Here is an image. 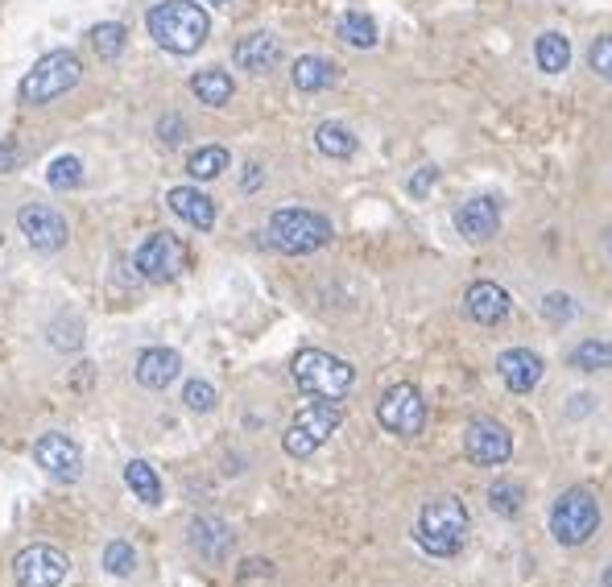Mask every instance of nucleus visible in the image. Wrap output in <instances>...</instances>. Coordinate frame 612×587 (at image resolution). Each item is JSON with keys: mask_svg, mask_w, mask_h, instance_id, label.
<instances>
[{"mask_svg": "<svg viewBox=\"0 0 612 587\" xmlns=\"http://www.w3.org/2000/svg\"><path fill=\"white\" fill-rule=\"evenodd\" d=\"M339 38L356 50H368V46H377V21L368 13H344L339 17Z\"/></svg>", "mask_w": 612, "mask_h": 587, "instance_id": "bb28decb", "label": "nucleus"}, {"mask_svg": "<svg viewBox=\"0 0 612 587\" xmlns=\"http://www.w3.org/2000/svg\"><path fill=\"white\" fill-rule=\"evenodd\" d=\"M522 485H513V480H496L493 488H488V505H493V514L501 517H517L522 514Z\"/></svg>", "mask_w": 612, "mask_h": 587, "instance_id": "7c9ffc66", "label": "nucleus"}, {"mask_svg": "<svg viewBox=\"0 0 612 587\" xmlns=\"http://www.w3.org/2000/svg\"><path fill=\"white\" fill-rule=\"evenodd\" d=\"M294 88L306 91V96H315V91H327L336 83V62L332 59H319V54H303V59L294 62Z\"/></svg>", "mask_w": 612, "mask_h": 587, "instance_id": "412c9836", "label": "nucleus"}, {"mask_svg": "<svg viewBox=\"0 0 612 587\" xmlns=\"http://www.w3.org/2000/svg\"><path fill=\"white\" fill-rule=\"evenodd\" d=\"M600 526V505L588 488H567L551 509V534L559 546H583Z\"/></svg>", "mask_w": 612, "mask_h": 587, "instance_id": "0eeeda50", "label": "nucleus"}, {"mask_svg": "<svg viewBox=\"0 0 612 587\" xmlns=\"http://www.w3.org/2000/svg\"><path fill=\"white\" fill-rule=\"evenodd\" d=\"M190 550L204 563H224L233 550V529L224 526L219 517H195L190 521Z\"/></svg>", "mask_w": 612, "mask_h": 587, "instance_id": "dca6fc26", "label": "nucleus"}, {"mask_svg": "<svg viewBox=\"0 0 612 587\" xmlns=\"http://www.w3.org/2000/svg\"><path fill=\"white\" fill-rule=\"evenodd\" d=\"M224 170H228V149H224V146L195 149V153H190V162H187V175L199 178V182H207V178H219Z\"/></svg>", "mask_w": 612, "mask_h": 587, "instance_id": "a878e982", "label": "nucleus"}, {"mask_svg": "<svg viewBox=\"0 0 612 587\" xmlns=\"http://www.w3.org/2000/svg\"><path fill=\"white\" fill-rule=\"evenodd\" d=\"M496 368H501V381L510 385L513 394H530V389L542 381V360H539V352H530V348H510V352H501L496 356Z\"/></svg>", "mask_w": 612, "mask_h": 587, "instance_id": "f3484780", "label": "nucleus"}, {"mask_svg": "<svg viewBox=\"0 0 612 587\" xmlns=\"http://www.w3.org/2000/svg\"><path fill=\"white\" fill-rule=\"evenodd\" d=\"M261 187V166H248L245 170V191H257Z\"/></svg>", "mask_w": 612, "mask_h": 587, "instance_id": "4c0bfd02", "label": "nucleus"}, {"mask_svg": "<svg viewBox=\"0 0 612 587\" xmlns=\"http://www.w3.org/2000/svg\"><path fill=\"white\" fill-rule=\"evenodd\" d=\"M13 162H17V149L4 146V149H0V170H4V166H13Z\"/></svg>", "mask_w": 612, "mask_h": 587, "instance_id": "58836bf2", "label": "nucleus"}, {"mask_svg": "<svg viewBox=\"0 0 612 587\" xmlns=\"http://www.w3.org/2000/svg\"><path fill=\"white\" fill-rule=\"evenodd\" d=\"M158 132H161V141H166V146H178V141L187 137V125H182L178 117H166L158 125Z\"/></svg>", "mask_w": 612, "mask_h": 587, "instance_id": "c9c22d12", "label": "nucleus"}, {"mask_svg": "<svg viewBox=\"0 0 612 587\" xmlns=\"http://www.w3.org/2000/svg\"><path fill=\"white\" fill-rule=\"evenodd\" d=\"M103 571L117 575V579H129L137 571V550L129 543H108L103 546Z\"/></svg>", "mask_w": 612, "mask_h": 587, "instance_id": "2f4dec72", "label": "nucleus"}, {"mask_svg": "<svg viewBox=\"0 0 612 587\" xmlns=\"http://www.w3.org/2000/svg\"><path fill=\"white\" fill-rule=\"evenodd\" d=\"M46 182H50L55 191H75V187L83 182V162L71 158V153H67V158H55L50 170H46Z\"/></svg>", "mask_w": 612, "mask_h": 587, "instance_id": "c756f323", "label": "nucleus"}, {"mask_svg": "<svg viewBox=\"0 0 612 587\" xmlns=\"http://www.w3.org/2000/svg\"><path fill=\"white\" fill-rule=\"evenodd\" d=\"M182 401H187V410H195V414L216 410V385H207V381H187V389H182Z\"/></svg>", "mask_w": 612, "mask_h": 587, "instance_id": "473e14b6", "label": "nucleus"}, {"mask_svg": "<svg viewBox=\"0 0 612 587\" xmlns=\"http://www.w3.org/2000/svg\"><path fill=\"white\" fill-rule=\"evenodd\" d=\"M125 26H117V21H100L96 30H91V50L100 54V59H117L120 50H125Z\"/></svg>", "mask_w": 612, "mask_h": 587, "instance_id": "c85d7f7f", "label": "nucleus"}, {"mask_svg": "<svg viewBox=\"0 0 612 587\" xmlns=\"http://www.w3.org/2000/svg\"><path fill=\"white\" fill-rule=\"evenodd\" d=\"M33 459H38V468H42L50 480H59V485H75V480L83 476V451H79V442L59 435V430H46L42 439L33 442Z\"/></svg>", "mask_w": 612, "mask_h": 587, "instance_id": "9b49d317", "label": "nucleus"}, {"mask_svg": "<svg viewBox=\"0 0 612 587\" xmlns=\"http://www.w3.org/2000/svg\"><path fill=\"white\" fill-rule=\"evenodd\" d=\"M137 381L146 385V389H166V385L178 381V372H182V356L175 348H146V352L137 356Z\"/></svg>", "mask_w": 612, "mask_h": 587, "instance_id": "a211bd4d", "label": "nucleus"}, {"mask_svg": "<svg viewBox=\"0 0 612 587\" xmlns=\"http://www.w3.org/2000/svg\"><path fill=\"white\" fill-rule=\"evenodd\" d=\"M604 587H612V567H609V571H604Z\"/></svg>", "mask_w": 612, "mask_h": 587, "instance_id": "a19ab883", "label": "nucleus"}, {"mask_svg": "<svg viewBox=\"0 0 612 587\" xmlns=\"http://www.w3.org/2000/svg\"><path fill=\"white\" fill-rule=\"evenodd\" d=\"M149 38L170 54H195L211 33V17L195 0H161L146 13Z\"/></svg>", "mask_w": 612, "mask_h": 587, "instance_id": "f257e3e1", "label": "nucleus"}, {"mask_svg": "<svg viewBox=\"0 0 612 587\" xmlns=\"http://www.w3.org/2000/svg\"><path fill=\"white\" fill-rule=\"evenodd\" d=\"M467 509L460 497H435L423 505L418 526H414V543L423 546L431 558H452L467 543Z\"/></svg>", "mask_w": 612, "mask_h": 587, "instance_id": "f03ea898", "label": "nucleus"}, {"mask_svg": "<svg viewBox=\"0 0 612 587\" xmlns=\"http://www.w3.org/2000/svg\"><path fill=\"white\" fill-rule=\"evenodd\" d=\"M190 91H195V100L207 103V108H224V103L233 100V74L219 71V67H207V71H195L190 79Z\"/></svg>", "mask_w": 612, "mask_h": 587, "instance_id": "4be33fe9", "label": "nucleus"}, {"mask_svg": "<svg viewBox=\"0 0 612 587\" xmlns=\"http://www.w3.org/2000/svg\"><path fill=\"white\" fill-rule=\"evenodd\" d=\"M377 422L389 430V435H402V439H414L423 435L426 426V401L414 385H389L377 401Z\"/></svg>", "mask_w": 612, "mask_h": 587, "instance_id": "6e6552de", "label": "nucleus"}, {"mask_svg": "<svg viewBox=\"0 0 612 587\" xmlns=\"http://www.w3.org/2000/svg\"><path fill=\"white\" fill-rule=\"evenodd\" d=\"M339 422H344L339 401H310V406H303V410L294 414V422L286 426V435H282L286 456H294V459L315 456L323 442L339 430Z\"/></svg>", "mask_w": 612, "mask_h": 587, "instance_id": "39448f33", "label": "nucleus"}, {"mask_svg": "<svg viewBox=\"0 0 612 587\" xmlns=\"http://www.w3.org/2000/svg\"><path fill=\"white\" fill-rule=\"evenodd\" d=\"M571 365L580 372H604V368H612V344L609 339H583L571 352Z\"/></svg>", "mask_w": 612, "mask_h": 587, "instance_id": "cd10ccee", "label": "nucleus"}, {"mask_svg": "<svg viewBox=\"0 0 612 587\" xmlns=\"http://www.w3.org/2000/svg\"><path fill=\"white\" fill-rule=\"evenodd\" d=\"M315 146L327 158H352L356 153V137H352V129L336 125V120H323L319 129H315Z\"/></svg>", "mask_w": 612, "mask_h": 587, "instance_id": "393cba45", "label": "nucleus"}, {"mask_svg": "<svg viewBox=\"0 0 612 587\" xmlns=\"http://www.w3.org/2000/svg\"><path fill=\"white\" fill-rule=\"evenodd\" d=\"M132 265H137V273L146 281H154V286H166V281H175L182 269H187V249L178 245V236L170 232H154L141 240V249H137V257H132Z\"/></svg>", "mask_w": 612, "mask_h": 587, "instance_id": "1a4fd4ad", "label": "nucleus"}, {"mask_svg": "<svg viewBox=\"0 0 612 587\" xmlns=\"http://www.w3.org/2000/svg\"><path fill=\"white\" fill-rule=\"evenodd\" d=\"M604 249H609V252H612V232H604Z\"/></svg>", "mask_w": 612, "mask_h": 587, "instance_id": "ea45409f", "label": "nucleus"}, {"mask_svg": "<svg viewBox=\"0 0 612 587\" xmlns=\"http://www.w3.org/2000/svg\"><path fill=\"white\" fill-rule=\"evenodd\" d=\"M17 228L30 240V249L38 252H59L67 245V220H62L55 207L46 203H26L17 211Z\"/></svg>", "mask_w": 612, "mask_h": 587, "instance_id": "ddd939ff", "label": "nucleus"}, {"mask_svg": "<svg viewBox=\"0 0 612 587\" xmlns=\"http://www.w3.org/2000/svg\"><path fill=\"white\" fill-rule=\"evenodd\" d=\"M233 59H236L240 71L265 74V71H274L277 62H282V42H277L274 33H248V38L236 42Z\"/></svg>", "mask_w": 612, "mask_h": 587, "instance_id": "6ab92c4d", "label": "nucleus"}, {"mask_svg": "<svg viewBox=\"0 0 612 587\" xmlns=\"http://www.w3.org/2000/svg\"><path fill=\"white\" fill-rule=\"evenodd\" d=\"M588 62H592V71H596L600 79H609V83H612V33H604V38H596V42H592V50H588Z\"/></svg>", "mask_w": 612, "mask_h": 587, "instance_id": "72a5a7b5", "label": "nucleus"}, {"mask_svg": "<svg viewBox=\"0 0 612 587\" xmlns=\"http://www.w3.org/2000/svg\"><path fill=\"white\" fill-rule=\"evenodd\" d=\"M455 228H460V236L464 240H493L496 232H501V207H496V199H488V195H481V199H467L460 211H455Z\"/></svg>", "mask_w": 612, "mask_h": 587, "instance_id": "4468645a", "label": "nucleus"}, {"mask_svg": "<svg viewBox=\"0 0 612 587\" xmlns=\"http://www.w3.org/2000/svg\"><path fill=\"white\" fill-rule=\"evenodd\" d=\"M125 485L132 488V497L137 500H146V505H161V480L146 459H129V464H125Z\"/></svg>", "mask_w": 612, "mask_h": 587, "instance_id": "5701e85b", "label": "nucleus"}, {"mask_svg": "<svg viewBox=\"0 0 612 587\" xmlns=\"http://www.w3.org/2000/svg\"><path fill=\"white\" fill-rule=\"evenodd\" d=\"M542 315H546L551 324H567L571 315H575V302H571L567 294H546V298H542Z\"/></svg>", "mask_w": 612, "mask_h": 587, "instance_id": "f704fd0d", "label": "nucleus"}, {"mask_svg": "<svg viewBox=\"0 0 612 587\" xmlns=\"http://www.w3.org/2000/svg\"><path fill=\"white\" fill-rule=\"evenodd\" d=\"M431 182H435V166H423L418 175L409 178V195H418V199H423V195L431 191Z\"/></svg>", "mask_w": 612, "mask_h": 587, "instance_id": "e433bc0d", "label": "nucleus"}, {"mask_svg": "<svg viewBox=\"0 0 612 587\" xmlns=\"http://www.w3.org/2000/svg\"><path fill=\"white\" fill-rule=\"evenodd\" d=\"M534 62H539V71H546V74L567 71V62H571L567 38H563V33H542L539 42H534Z\"/></svg>", "mask_w": 612, "mask_h": 587, "instance_id": "b1692460", "label": "nucleus"}, {"mask_svg": "<svg viewBox=\"0 0 612 587\" xmlns=\"http://www.w3.org/2000/svg\"><path fill=\"white\" fill-rule=\"evenodd\" d=\"M464 307L481 327H496L505 315H510V294L501 290L496 281H476V286H467Z\"/></svg>", "mask_w": 612, "mask_h": 587, "instance_id": "2eb2a0df", "label": "nucleus"}, {"mask_svg": "<svg viewBox=\"0 0 612 587\" xmlns=\"http://www.w3.org/2000/svg\"><path fill=\"white\" fill-rule=\"evenodd\" d=\"M464 456L481 468H496L513 456V435L496 418H472L464 430Z\"/></svg>", "mask_w": 612, "mask_h": 587, "instance_id": "f8f14e48", "label": "nucleus"}, {"mask_svg": "<svg viewBox=\"0 0 612 587\" xmlns=\"http://www.w3.org/2000/svg\"><path fill=\"white\" fill-rule=\"evenodd\" d=\"M269 245L277 252H290V257H303V252H315L332 240V223L315 216V211H303V207H286V211H274L269 216Z\"/></svg>", "mask_w": 612, "mask_h": 587, "instance_id": "20e7f679", "label": "nucleus"}, {"mask_svg": "<svg viewBox=\"0 0 612 587\" xmlns=\"http://www.w3.org/2000/svg\"><path fill=\"white\" fill-rule=\"evenodd\" d=\"M166 203H170V211H175L178 220H187L190 228H199V232L216 228V203H211L199 187H175V191L166 195Z\"/></svg>", "mask_w": 612, "mask_h": 587, "instance_id": "aec40b11", "label": "nucleus"}, {"mask_svg": "<svg viewBox=\"0 0 612 587\" xmlns=\"http://www.w3.org/2000/svg\"><path fill=\"white\" fill-rule=\"evenodd\" d=\"M67 571H71V558L55 550V546H26L13 558L17 587H59Z\"/></svg>", "mask_w": 612, "mask_h": 587, "instance_id": "9d476101", "label": "nucleus"}, {"mask_svg": "<svg viewBox=\"0 0 612 587\" xmlns=\"http://www.w3.org/2000/svg\"><path fill=\"white\" fill-rule=\"evenodd\" d=\"M290 372L294 385L315 401H344L352 394V385H356V368L348 360H339V356L323 352V348H303L294 356Z\"/></svg>", "mask_w": 612, "mask_h": 587, "instance_id": "7ed1b4c3", "label": "nucleus"}, {"mask_svg": "<svg viewBox=\"0 0 612 587\" xmlns=\"http://www.w3.org/2000/svg\"><path fill=\"white\" fill-rule=\"evenodd\" d=\"M204 4H228V0H204Z\"/></svg>", "mask_w": 612, "mask_h": 587, "instance_id": "79ce46f5", "label": "nucleus"}, {"mask_svg": "<svg viewBox=\"0 0 612 587\" xmlns=\"http://www.w3.org/2000/svg\"><path fill=\"white\" fill-rule=\"evenodd\" d=\"M83 79V62L71 50H55V54H42L33 62V71L21 79V100L26 103H50L67 96Z\"/></svg>", "mask_w": 612, "mask_h": 587, "instance_id": "423d86ee", "label": "nucleus"}]
</instances>
